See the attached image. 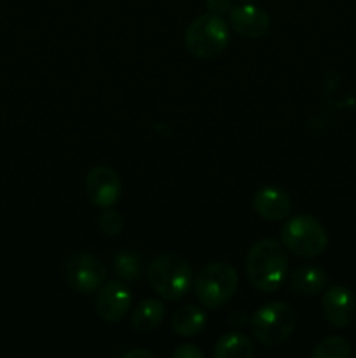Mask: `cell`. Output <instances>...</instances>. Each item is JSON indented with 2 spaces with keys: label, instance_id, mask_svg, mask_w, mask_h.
<instances>
[{
  "label": "cell",
  "instance_id": "14",
  "mask_svg": "<svg viewBox=\"0 0 356 358\" xmlns=\"http://www.w3.org/2000/svg\"><path fill=\"white\" fill-rule=\"evenodd\" d=\"M208 318L206 313L195 304H184L178 308L171 318V327L181 338H194L205 331Z\"/></svg>",
  "mask_w": 356,
  "mask_h": 358
},
{
  "label": "cell",
  "instance_id": "2",
  "mask_svg": "<svg viewBox=\"0 0 356 358\" xmlns=\"http://www.w3.org/2000/svg\"><path fill=\"white\" fill-rule=\"evenodd\" d=\"M147 280L157 296L166 301H178L192 289L194 273L184 257L166 254L150 262Z\"/></svg>",
  "mask_w": 356,
  "mask_h": 358
},
{
  "label": "cell",
  "instance_id": "22",
  "mask_svg": "<svg viewBox=\"0 0 356 358\" xmlns=\"http://www.w3.org/2000/svg\"><path fill=\"white\" fill-rule=\"evenodd\" d=\"M246 322H248V317L243 313V311H236V313H232V317H230V324H232L234 327H244Z\"/></svg>",
  "mask_w": 356,
  "mask_h": 358
},
{
  "label": "cell",
  "instance_id": "23",
  "mask_svg": "<svg viewBox=\"0 0 356 358\" xmlns=\"http://www.w3.org/2000/svg\"><path fill=\"white\" fill-rule=\"evenodd\" d=\"M124 358H152L154 353L152 352H147V350H129V352H126Z\"/></svg>",
  "mask_w": 356,
  "mask_h": 358
},
{
  "label": "cell",
  "instance_id": "12",
  "mask_svg": "<svg viewBox=\"0 0 356 358\" xmlns=\"http://www.w3.org/2000/svg\"><path fill=\"white\" fill-rule=\"evenodd\" d=\"M253 208L258 215L269 222H278L292 213V199L279 187H262L253 196Z\"/></svg>",
  "mask_w": 356,
  "mask_h": 358
},
{
  "label": "cell",
  "instance_id": "3",
  "mask_svg": "<svg viewBox=\"0 0 356 358\" xmlns=\"http://www.w3.org/2000/svg\"><path fill=\"white\" fill-rule=\"evenodd\" d=\"M237 276L236 268L229 262H209L194 276V292L199 303L208 310H218L230 303L236 296Z\"/></svg>",
  "mask_w": 356,
  "mask_h": 358
},
{
  "label": "cell",
  "instance_id": "21",
  "mask_svg": "<svg viewBox=\"0 0 356 358\" xmlns=\"http://www.w3.org/2000/svg\"><path fill=\"white\" fill-rule=\"evenodd\" d=\"M173 357L175 358H202L205 357V353L194 345H181L175 350Z\"/></svg>",
  "mask_w": 356,
  "mask_h": 358
},
{
  "label": "cell",
  "instance_id": "19",
  "mask_svg": "<svg viewBox=\"0 0 356 358\" xmlns=\"http://www.w3.org/2000/svg\"><path fill=\"white\" fill-rule=\"evenodd\" d=\"M98 224H100V229L108 236H117L122 227H124V220H122L121 213L110 208H105V212L98 219Z\"/></svg>",
  "mask_w": 356,
  "mask_h": 358
},
{
  "label": "cell",
  "instance_id": "4",
  "mask_svg": "<svg viewBox=\"0 0 356 358\" xmlns=\"http://www.w3.org/2000/svg\"><path fill=\"white\" fill-rule=\"evenodd\" d=\"M229 44V24L222 16L202 14L198 16L185 30V48L191 55L201 59L222 55Z\"/></svg>",
  "mask_w": 356,
  "mask_h": 358
},
{
  "label": "cell",
  "instance_id": "11",
  "mask_svg": "<svg viewBox=\"0 0 356 358\" xmlns=\"http://www.w3.org/2000/svg\"><path fill=\"white\" fill-rule=\"evenodd\" d=\"M229 24L241 37L260 38L269 31L271 17L260 7L244 3V6H236L230 9Z\"/></svg>",
  "mask_w": 356,
  "mask_h": 358
},
{
  "label": "cell",
  "instance_id": "8",
  "mask_svg": "<svg viewBox=\"0 0 356 358\" xmlns=\"http://www.w3.org/2000/svg\"><path fill=\"white\" fill-rule=\"evenodd\" d=\"M133 294L124 282H105L98 290L96 296V313L101 320L121 322L131 310Z\"/></svg>",
  "mask_w": 356,
  "mask_h": 358
},
{
  "label": "cell",
  "instance_id": "24",
  "mask_svg": "<svg viewBox=\"0 0 356 358\" xmlns=\"http://www.w3.org/2000/svg\"><path fill=\"white\" fill-rule=\"evenodd\" d=\"M241 2H244V3H251V2H255V0H241Z\"/></svg>",
  "mask_w": 356,
  "mask_h": 358
},
{
  "label": "cell",
  "instance_id": "16",
  "mask_svg": "<svg viewBox=\"0 0 356 358\" xmlns=\"http://www.w3.org/2000/svg\"><path fill=\"white\" fill-rule=\"evenodd\" d=\"M253 343L241 332H227L216 341L213 348L215 358H250L253 357Z\"/></svg>",
  "mask_w": 356,
  "mask_h": 358
},
{
  "label": "cell",
  "instance_id": "9",
  "mask_svg": "<svg viewBox=\"0 0 356 358\" xmlns=\"http://www.w3.org/2000/svg\"><path fill=\"white\" fill-rule=\"evenodd\" d=\"M84 185H86V194L89 201L100 208H110L121 198V178L112 168L103 166V164L94 166L87 173Z\"/></svg>",
  "mask_w": 356,
  "mask_h": 358
},
{
  "label": "cell",
  "instance_id": "15",
  "mask_svg": "<svg viewBox=\"0 0 356 358\" xmlns=\"http://www.w3.org/2000/svg\"><path fill=\"white\" fill-rule=\"evenodd\" d=\"M166 308L159 299H145L133 310L131 325L138 332H152L163 322Z\"/></svg>",
  "mask_w": 356,
  "mask_h": 358
},
{
  "label": "cell",
  "instance_id": "13",
  "mask_svg": "<svg viewBox=\"0 0 356 358\" xmlns=\"http://www.w3.org/2000/svg\"><path fill=\"white\" fill-rule=\"evenodd\" d=\"M290 289L302 296H318L323 292L328 285V276L323 269L314 266H302L293 269L290 275Z\"/></svg>",
  "mask_w": 356,
  "mask_h": 358
},
{
  "label": "cell",
  "instance_id": "7",
  "mask_svg": "<svg viewBox=\"0 0 356 358\" xmlns=\"http://www.w3.org/2000/svg\"><path fill=\"white\" fill-rule=\"evenodd\" d=\"M65 282L73 292L89 294L98 292L107 282V268L98 257L91 254H75L65 264Z\"/></svg>",
  "mask_w": 356,
  "mask_h": 358
},
{
  "label": "cell",
  "instance_id": "10",
  "mask_svg": "<svg viewBox=\"0 0 356 358\" xmlns=\"http://www.w3.org/2000/svg\"><path fill=\"white\" fill-rule=\"evenodd\" d=\"M321 310L334 327H349L356 315L355 294L348 287H328L321 297Z\"/></svg>",
  "mask_w": 356,
  "mask_h": 358
},
{
  "label": "cell",
  "instance_id": "20",
  "mask_svg": "<svg viewBox=\"0 0 356 358\" xmlns=\"http://www.w3.org/2000/svg\"><path fill=\"white\" fill-rule=\"evenodd\" d=\"M206 7L212 14L223 16V14L230 13V9H232V0H206Z\"/></svg>",
  "mask_w": 356,
  "mask_h": 358
},
{
  "label": "cell",
  "instance_id": "1",
  "mask_svg": "<svg viewBox=\"0 0 356 358\" xmlns=\"http://www.w3.org/2000/svg\"><path fill=\"white\" fill-rule=\"evenodd\" d=\"M288 275V255L283 243L264 238L251 245L246 254V276L258 292H276Z\"/></svg>",
  "mask_w": 356,
  "mask_h": 358
},
{
  "label": "cell",
  "instance_id": "17",
  "mask_svg": "<svg viewBox=\"0 0 356 358\" xmlns=\"http://www.w3.org/2000/svg\"><path fill=\"white\" fill-rule=\"evenodd\" d=\"M114 273L124 283H133L142 275V262L133 252H119L114 257Z\"/></svg>",
  "mask_w": 356,
  "mask_h": 358
},
{
  "label": "cell",
  "instance_id": "5",
  "mask_svg": "<svg viewBox=\"0 0 356 358\" xmlns=\"http://www.w3.org/2000/svg\"><path fill=\"white\" fill-rule=\"evenodd\" d=\"M297 325L295 311L286 303H269L258 308L250 318V331L265 346L283 345Z\"/></svg>",
  "mask_w": 356,
  "mask_h": 358
},
{
  "label": "cell",
  "instance_id": "18",
  "mask_svg": "<svg viewBox=\"0 0 356 358\" xmlns=\"http://www.w3.org/2000/svg\"><path fill=\"white\" fill-rule=\"evenodd\" d=\"M313 358H349L353 357V348L344 338H339V336H330V338H325L314 346Z\"/></svg>",
  "mask_w": 356,
  "mask_h": 358
},
{
  "label": "cell",
  "instance_id": "6",
  "mask_svg": "<svg viewBox=\"0 0 356 358\" xmlns=\"http://www.w3.org/2000/svg\"><path fill=\"white\" fill-rule=\"evenodd\" d=\"M281 243L299 257L313 259L327 250L328 234L314 217L295 215L283 226Z\"/></svg>",
  "mask_w": 356,
  "mask_h": 358
}]
</instances>
